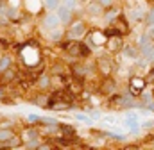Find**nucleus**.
Instances as JSON below:
<instances>
[{
	"label": "nucleus",
	"instance_id": "f257e3e1",
	"mask_svg": "<svg viewBox=\"0 0 154 150\" xmlns=\"http://www.w3.org/2000/svg\"><path fill=\"white\" fill-rule=\"evenodd\" d=\"M145 84H147V80L142 79V77L131 79V82H129V93H131V95H140V93L145 89Z\"/></svg>",
	"mask_w": 154,
	"mask_h": 150
},
{
	"label": "nucleus",
	"instance_id": "9d476101",
	"mask_svg": "<svg viewBox=\"0 0 154 150\" xmlns=\"http://www.w3.org/2000/svg\"><path fill=\"white\" fill-rule=\"evenodd\" d=\"M13 136H14V134H13L11 129H0V143H7Z\"/></svg>",
	"mask_w": 154,
	"mask_h": 150
},
{
	"label": "nucleus",
	"instance_id": "20e7f679",
	"mask_svg": "<svg viewBox=\"0 0 154 150\" xmlns=\"http://www.w3.org/2000/svg\"><path fill=\"white\" fill-rule=\"evenodd\" d=\"M138 120H140V118H138V114H129V116L124 120V125H125V127H127L131 132H136V130L140 129V123H138Z\"/></svg>",
	"mask_w": 154,
	"mask_h": 150
},
{
	"label": "nucleus",
	"instance_id": "39448f33",
	"mask_svg": "<svg viewBox=\"0 0 154 150\" xmlns=\"http://www.w3.org/2000/svg\"><path fill=\"white\" fill-rule=\"evenodd\" d=\"M106 46H108V50L109 52H116V50H120V46H122V41H120V36H109L108 38V41H106Z\"/></svg>",
	"mask_w": 154,
	"mask_h": 150
},
{
	"label": "nucleus",
	"instance_id": "f3484780",
	"mask_svg": "<svg viewBox=\"0 0 154 150\" xmlns=\"http://www.w3.org/2000/svg\"><path fill=\"white\" fill-rule=\"evenodd\" d=\"M74 75H75V77H84V75H86V68H84L82 64H75V66H74Z\"/></svg>",
	"mask_w": 154,
	"mask_h": 150
},
{
	"label": "nucleus",
	"instance_id": "aec40b11",
	"mask_svg": "<svg viewBox=\"0 0 154 150\" xmlns=\"http://www.w3.org/2000/svg\"><path fill=\"white\" fill-rule=\"evenodd\" d=\"M7 143H9V147H11V148H16L18 145H22V140H20V138H16V136H13Z\"/></svg>",
	"mask_w": 154,
	"mask_h": 150
},
{
	"label": "nucleus",
	"instance_id": "6ab92c4d",
	"mask_svg": "<svg viewBox=\"0 0 154 150\" xmlns=\"http://www.w3.org/2000/svg\"><path fill=\"white\" fill-rule=\"evenodd\" d=\"M27 5H29V9H31V11H34V13H36V11L39 9V0H27Z\"/></svg>",
	"mask_w": 154,
	"mask_h": 150
},
{
	"label": "nucleus",
	"instance_id": "f8f14e48",
	"mask_svg": "<svg viewBox=\"0 0 154 150\" xmlns=\"http://www.w3.org/2000/svg\"><path fill=\"white\" fill-rule=\"evenodd\" d=\"M122 52H124V56H127V57H131V59H134V57L138 56V50H136L134 46H131V45H125V46L122 48Z\"/></svg>",
	"mask_w": 154,
	"mask_h": 150
},
{
	"label": "nucleus",
	"instance_id": "473e14b6",
	"mask_svg": "<svg viewBox=\"0 0 154 150\" xmlns=\"http://www.w3.org/2000/svg\"><path fill=\"white\" fill-rule=\"evenodd\" d=\"M81 2H91V0H81Z\"/></svg>",
	"mask_w": 154,
	"mask_h": 150
},
{
	"label": "nucleus",
	"instance_id": "9b49d317",
	"mask_svg": "<svg viewBox=\"0 0 154 150\" xmlns=\"http://www.w3.org/2000/svg\"><path fill=\"white\" fill-rule=\"evenodd\" d=\"M99 66H100V72H102L104 75H109V72H111V66H109V61H108V59L100 57V59H99Z\"/></svg>",
	"mask_w": 154,
	"mask_h": 150
},
{
	"label": "nucleus",
	"instance_id": "4468645a",
	"mask_svg": "<svg viewBox=\"0 0 154 150\" xmlns=\"http://www.w3.org/2000/svg\"><path fill=\"white\" fill-rule=\"evenodd\" d=\"M48 38L52 41H59V39H63V32L59 29H52V32H48Z\"/></svg>",
	"mask_w": 154,
	"mask_h": 150
},
{
	"label": "nucleus",
	"instance_id": "c756f323",
	"mask_svg": "<svg viewBox=\"0 0 154 150\" xmlns=\"http://www.w3.org/2000/svg\"><path fill=\"white\" fill-rule=\"evenodd\" d=\"M104 7H111V4H113V0H99Z\"/></svg>",
	"mask_w": 154,
	"mask_h": 150
},
{
	"label": "nucleus",
	"instance_id": "412c9836",
	"mask_svg": "<svg viewBox=\"0 0 154 150\" xmlns=\"http://www.w3.org/2000/svg\"><path fill=\"white\" fill-rule=\"evenodd\" d=\"M2 74H4V80H5V82H9V80L14 79V72H13V70H5V72H2Z\"/></svg>",
	"mask_w": 154,
	"mask_h": 150
},
{
	"label": "nucleus",
	"instance_id": "2eb2a0df",
	"mask_svg": "<svg viewBox=\"0 0 154 150\" xmlns=\"http://www.w3.org/2000/svg\"><path fill=\"white\" fill-rule=\"evenodd\" d=\"M34 102H36L38 106H41V107H45V106H48V97H47V95H38V97L34 98Z\"/></svg>",
	"mask_w": 154,
	"mask_h": 150
},
{
	"label": "nucleus",
	"instance_id": "2f4dec72",
	"mask_svg": "<svg viewBox=\"0 0 154 150\" xmlns=\"http://www.w3.org/2000/svg\"><path fill=\"white\" fill-rule=\"evenodd\" d=\"M149 75H151V77H147V80H149V82H154V70H152Z\"/></svg>",
	"mask_w": 154,
	"mask_h": 150
},
{
	"label": "nucleus",
	"instance_id": "7ed1b4c3",
	"mask_svg": "<svg viewBox=\"0 0 154 150\" xmlns=\"http://www.w3.org/2000/svg\"><path fill=\"white\" fill-rule=\"evenodd\" d=\"M72 11H74V9H70V7H66V5H63V4L57 7V14H59V18H61L63 23H70V22H72Z\"/></svg>",
	"mask_w": 154,
	"mask_h": 150
},
{
	"label": "nucleus",
	"instance_id": "c85d7f7f",
	"mask_svg": "<svg viewBox=\"0 0 154 150\" xmlns=\"http://www.w3.org/2000/svg\"><path fill=\"white\" fill-rule=\"evenodd\" d=\"M90 118H91V120H99V118H100V112L99 111H91L90 112Z\"/></svg>",
	"mask_w": 154,
	"mask_h": 150
},
{
	"label": "nucleus",
	"instance_id": "0eeeda50",
	"mask_svg": "<svg viewBox=\"0 0 154 150\" xmlns=\"http://www.w3.org/2000/svg\"><path fill=\"white\" fill-rule=\"evenodd\" d=\"M84 45H81V43H70L68 46H66V50H68V54H72V56H81V54H86V50L82 48Z\"/></svg>",
	"mask_w": 154,
	"mask_h": 150
},
{
	"label": "nucleus",
	"instance_id": "ddd939ff",
	"mask_svg": "<svg viewBox=\"0 0 154 150\" xmlns=\"http://www.w3.org/2000/svg\"><path fill=\"white\" fill-rule=\"evenodd\" d=\"M102 91H104V93H108V95H109V93H113V91H115V82H113V80H106V82H104V86H102Z\"/></svg>",
	"mask_w": 154,
	"mask_h": 150
},
{
	"label": "nucleus",
	"instance_id": "4be33fe9",
	"mask_svg": "<svg viewBox=\"0 0 154 150\" xmlns=\"http://www.w3.org/2000/svg\"><path fill=\"white\" fill-rule=\"evenodd\" d=\"M36 136H38V134H36V130H34V132H32V130H25V134H23V140H27V141L31 140V141H32Z\"/></svg>",
	"mask_w": 154,
	"mask_h": 150
},
{
	"label": "nucleus",
	"instance_id": "cd10ccee",
	"mask_svg": "<svg viewBox=\"0 0 154 150\" xmlns=\"http://www.w3.org/2000/svg\"><path fill=\"white\" fill-rule=\"evenodd\" d=\"M27 118H29V122H31V123H36V122H39V116H38V114H29Z\"/></svg>",
	"mask_w": 154,
	"mask_h": 150
},
{
	"label": "nucleus",
	"instance_id": "72a5a7b5",
	"mask_svg": "<svg viewBox=\"0 0 154 150\" xmlns=\"http://www.w3.org/2000/svg\"><path fill=\"white\" fill-rule=\"evenodd\" d=\"M151 61H152V64H154V56H152V59H151Z\"/></svg>",
	"mask_w": 154,
	"mask_h": 150
},
{
	"label": "nucleus",
	"instance_id": "6e6552de",
	"mask_svg": "<svg viewBox=\"0 0 154 150\" xmlns=\"http://www.w3.org/2000/svg\"><path fill=\"white\" fill-rule=\"evenodd\" d=\"M59 132H61L63 138H66V140H74V136H75V129L70 127V125H59Z\"/></svg>",
	"mask_w": 154,
	"mask_h": 150
},
{
	"label": "nucleus",
	"instance_id": "1a4fd4ad",
	"mask_svg": "<svg viewBox=\"0 0 154 150\" xmlns=\"http://www.w3.org/2000/svg\"><path fill=\"white\" fill-rule=\"evenodd\" d=\"M102 7H104V5H102L100 2H99V4H91V2H90V4H88V13L97 16V14H100V13H102Z\"/></svg>",
	"mask_w": 154,
	"mask_h": 150
},
{
	"label": "nucleus",
	"instance_id": "b1692460",
	"mask_svg": "<svg viewBox=\"0 0 154 150\" xmlns=\"http://www.w3.org/2000/svg\"><path fill=\"white\" fill-rule=\"evenodd\" d=\"M63 2V5H66V7H70V9H74L77 4V0H61Z\"/></svg>",
	"mask_w": 154,
	"mask_h": 150
},
{
	"label": "nucleus",
	"instance_id": "5701e85b",
	"mask_svg": "<svg viewBox=\"0 0 154 150\" xmlns=\"http://www.w3.org/2000/svg\"><path fill=\"white\" fill-rule=\"evenodd\" d=\"M48 84H50V79H48V75H43V77L39 79V86H41V88H47Z\"/></svg>",
	"mask_w": 154,
	"mask_h": 150
},
{
	"label": "nucleus",
	"instance_id": "7c9ffc66",
	"mask_svg": "<svg viewBox=\"0 0 154 150\" xmlns=\"http://www.w3.org/2000/svg\"><path fill=\"white\" fill-rule=\"evenodd\" d=\"M143 100H145V104L149 106V102H152V97H151V95H147V93H143Z\"/></svg>",
	"mask_w": 154,
	"mask_h": 150
},
{
	"label": "nucleus",
	"instance_id": "dca6fc26",
	"mask_svg": "<svg viewBox=\"0 0 154 150\" xmlns=\"http://www.w3.org/2000/svg\"><path fill=\"white\" fill-rule=\"evenodd\" d=\"M9 66H11V59L9 57H0V72L9 70Z\"/></svg>",
	"mask_w": 154,
	"mask_h": 150
},
{
	"label": "nucleus",
	"instance_id": "bb28decb",
	"mask_svg": "<svg viewBox=\"0 0 154 150\" xmlns=\"http://www.w3.org/2000/svg\"><path fill=\"white\" fill-rule=\"evenodd\" d=\"M75 118H77V120H81V122H86V123L91 120V118H88V116H84V114H81V112H79V114H75Z\"/></svg>",
	"mask_w": 154,
	"mask_h": 150
},
{
	"label": "nucleus",
	"instance_id": "423d86ee",
	"mask_svg": "<svg viewBox=\"0 0 154 150\" xmlns=\"http://www.w3.org/2000/svg\"><path fill=\"white\" fill-rule=\"evenodd\" d=\"M84 31H86V29H84V23H82V22H77L75 25L70 29L68 36L72 38V39H75V38H81V36H82V34H84Z\"/></svg>",
	"mask_w": 154,
	"mask_h": 150
},
{
	"label": "nucleus",
	"instance_id": "a211bd4d",
	"mask_svg": "<svg viewBox=\"0 0 154 150\" xmlns=\"http://www.w3.org/2000/svg\"><path fill=\"white\" fill-rule=\"evenodd\" d=\"M45 5L48 9H57L61 5V0H45Z\"/></svg>",
	"mask_w": 154,
	"mask_h": 150
},
{
	"label": "nucleus",
	"instance_id": "393cba45",
	"mask_svg": "<svg viewBox=\"0 0 154 150\" xmlns=\"http://www.w3.org/2000/svg\"><path fill=\"white\" fill-rule=\"evenodd\" d=\"M147 22H149V23H154V7L147 13Z\"/></svg>",
	"mask_w": 154,
	"mask_h": 150
},
{
	"label": "nucleus",
	"instance_id": "f03ea898",
	"mask_svg": "<svg viewBox=\"0 0 154 150\" xmlns=\"http://www.w3.org/2000/svg\"><path fill=\"white\" fill-rule=\"evenodd\" d=\"M59 23H61V18H59V14H56V13L47 14L45 20H43V25H45L47 29H50V31H52V29H57Z\"/></svg>",
	"mask_w": 154,
	"mask_h": 150
},
{
	"label": "nucleus",
	"instance_id": "a878e982",
	"mask_svg": "<svg viewBox=\"0 0 154 150\" xmlns=\"http://www.w3.org/2000/svg\"><path fill=\"white\" fill-rule=\"evenodd\" d=\"M145 34H149V38H154V23H149V27H147V32Z\"/></svg>",
	"mask_w": 154,
	"mask_h": 150
}]
</instances>
